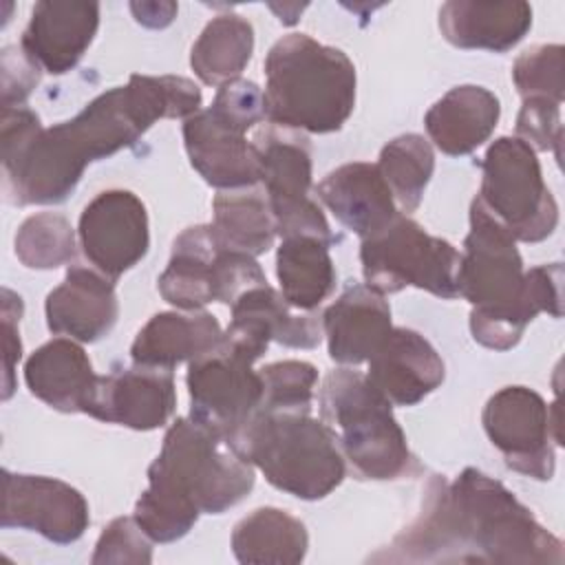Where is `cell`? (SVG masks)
Returning <instances> with one entry per match:
<instances>
[{
  "instance_id": "52a82bcc",
  "label": "cell",
  "mask_w": 565,
  "mask_h": 565,
  "mask_svg": "<svg viewBox=\"0 0 565 565\" xmlns=\"http://www.w3.org/2000/svg\"><path fill=\"white\" fill-rule=\"evenodd\" d=\"M320 419L327 424L358 479L391 481L415 466L393 404L373 388L364 373L331 371L320 386Z\"/></svg>"
},
{
  "instance_id": "603a6c76",
  "label": "cell",
  "mask_w": 565,
  "mask_h": 565,
  "mask_svg": "<svg viewBox=\"0 0 565 565\" xmlns=\"http://www.w3.org/2000/svg\"><path fill=\"white\" fill-rule=\"evenodd\" d=\"M97 377L88 353L73 338L49 340L24 364L31 395L60 413H86Z\"/></svg>"
},
{
  "instance_id": "5bb4252c",
  "label": "cell",
  "mask_w": 565,
  "mask_h": 565,
  "mask_svg": "<svg viewBox=\"0 0 565 565\" xmlns=\"http://www.w3.org/2000/svg\"><path fill=\"white\" fill-rule=\"evenodd\" d=\"M2 527L31 530L46 541L68 545L82 539L90 523L88 503L66 481L2 470Z\"/></svg>"
},
{
  "instance_id": "74e56055",
  "label": "cell",
  "mask_w": 565,
  "mask_h": 565,
  "mask_svg": "<svg viewBox=\"0 0 565 565\" xmlns=\"http://www.w3.org/2000/svg\"><path fill=\"white\" fill-rule=\"evenodd\" d=\"M207 108L218 119L238 128L241 132H247L249 128L267 119L265 90L256 82L241 77L223 84Z\"/></svg>"
},
{
  "instance_id": "2e32d148",
  "label": "cell",
  "mask_w": 565,
  "mask_h": 565,
  "mask_svg": "<svg viewBox=\"0 0 565 565\" xmlns=\"http://www.w3.org/2000/svg\"><path fill=\"white\" fill-rule=\"evenodd\" d=\"M174 406L172 369L132 364L97 377L86 415L132 430H154L168 424Z\"/></svg>"
},
{
  "instance_id": "83f0119b",
  "label": "cell",
  "mask_w": 565,
  "mask_h": 565,
  "mask_svg": "<svg viewBox=\"0 0 565 565\" xmlns=\"http://www.w3.org/2000/svg\"><path fill=\"white\" fill-rule=\"evenodd\" d=\"M307 547L305 523L280 508H256L232 530V552L245 565H296Z\"/></svg>"
},
{
  "instance_id": "f35d334b",
  "label": "cell",
  "mask_w": 565,
  "mask_h": 565,
  "mask_svg": "<svg viewBox=\"0 0 565 565\" xmlns=\"http://www.w3.org/2000/svg\"><path fill=\"white\" fill-rule=\"evenodd\" d=\"M258 285H267V278L254 256L241 252H216L214 300L232 307L247 289Z\"/></svg>"
},
{
  "instance_id": "e0dca14e",
  "label": "cell",
  "mask_w": 565,
  "mask_h": 565,
  "mask_svg": "<svg viewBox=\"0 0 565 565\" xmlns=\"http://www.w3.org/2000/svg\"><path fill=\"white\" fill-rule=\"evenodd\" d=\"M99 26V2L42 0L20 38L29 60L51 75L73 71L90 46Z\"/></svg>"
},
{
  "instance_id": "ac0fdd59",
  "label": "cell",
  "mask_w": 565,
  "mask_h": 565,
  "mask_svg": "<svg viewBox=\"0 0 565 565\" xmlns=\"http://www.w3.org/2000/svg\"><path fill=\"white\" fill-rule=\"evenodd\" d=\"M366 380L393 406H413L446 377L444 360L417 331L393 327L380 349L366 360Z\"/></svg>"
},
{
  "instance_id": "8992f818",
  "label": "cell",
  "mask_w": 565,
  "mask_h": 565,
  "mask_svg": "<svg viewBox=\"0 0 565 565\" xmlns=\"http://www.w3.org/2000/svg\"><path fill=\"white\" fill-rule=\"evenodd\" d=\"M230 446L274 488L305 501L331 494L347 475L335 437L309 413L256 411Z\"/></svg>"
},
{
  "instance_id": "f546056e",
  "label": "cell",
  "mask_w": 565,
  "mask_h": 565,
  "mask_svg": "<svg viewBox=\"0 0 565 565\" xmlns=\"http://www.w3.org/2000/svg\"><path fill=\"white\" fill-rule=\"evenodd\" d=\"M329 243L313 236L282 238L276 252V276L289 307L313 311L335 287Z\"/></svg>"
},
{
  "instance_id": "b9f144b4",
  "label": "cell",
  "mask_w": 565,
  "mask_h": 565,
  "mask_svg": "<svg viewBox=\"0 0 565 565\" xmlns=\"http://www.w3.org/2000/svg\"><path fill=\"white\" fill-rule=\"evenodd\" d=\"M130 11L135 20L150 29H163L174 20L177 4L174 2H132Z\"/></svg>"
},
{
  "instance_id": "1f68e13d",
  "label": "cell",
  "mask_w": 565,
  "mask_h": 565,
  "mask_svg": "<svg viewBox=\"0 0 565 565\" xmlns=\"http://www.w3.org/2000/svg\"><path fill=\"white\" fill-rule=\"evenodd\" d=\"M377 168L395 199L397 210L408 216L419 207L424 190L433 177L435 152L422 135L406 132L391 139L382 148Z\"/></svg>"
},
{
  "instance_id": "ba28073f",
  "label": "cell",
  "mask_w": 565,
  "mask_h": 565,
  "mask_svg": "<svg viewBox=\"0 0 565 565\" xmlns=\"http://www.w3.org/2000/svg\"><path fill=\"white\" fill-rule=\"evenodd\" d=\"M475 196L514 241L541 243L558 225V205L547 190L536 152L519 137H499L481 161Z\"/></svg>"
},
{
  "instance_id": "f1b7e54d",
  "label": "cell",
  "mask_w": 565,
  "mask_h": 565,
  "mask_svg": "<svg viewBox=\"0 0 565 565\" xmlns=\"http://www.w3.org/2000/svg\"><path fill=\"white\" fill-rule=\"evenodd\" d=\"M210 234L221 252L247 256L265 254L276 238V223L267 196L256 190H223L212 201Z\"/></svg>"
},
{
  "instance_id": "277c9868",
  "label": "cell",
  "mask_w": 565,
  "mask_h": 565,
  "mask_svg": "<svg viewBox=\"0 0 565 565\" xmlns=\"http://www.w3.org/2000/svg\"><path fill=\"white\" fill-rule=\"evenodd\" d=\"M457 294L472 305L470 333L492 351L519 344L525 327L545 311L563 316V265L523 269L516 241L477 201L457 267Z\"/></svg>"
},
{
  "instance_id": "60d3db41",
  "label": "cell",
  "mask_w": 565,
  "mask_h": 565,
  "mask_svg": "<svg viewBox=\"0 0 565 565\" xmlns=\"http://www.w3.org/2000/svg\"><path fill=\"white\" fill-rule=\"evenodd\" d=\"M22 316V298L11 289H2V331H4V393L9 399L13 393V369L22 358V344L18 333V322Z\"/></svg>"
},
{
  "instance_id": "d590c367",
  "label": "cell",
  "mask_w": 565,
  "mask_h": 565,
  "mask_svg": "<svg viewBox=\"0 0 565 565\" xmlns=\"http://www.w3.org/2000/svg\"><path fill=\"white\" fill-rule=\"evenodd\" d=\"M90 563L93 565H102V563L104 565L106 563L148 565L152 563V541L139 527L135 516H117L104 527Z\"/></svg>"
},
{
  "instance_id": "ab89813d",
  "label": "cell",
  "mask_w": 565,
  "mask_h": 565,
  "mask_svg": "<svg viewBox=\"0 0 565 565\" xmlns=\"http://www.w3.org/2000/svg\"><path fill=\"white\" fill-rule=\"evenodd\" d=\"M40 68L20 46L2 51V108L22 106L40 82Z\"/></svg>"
},
{
  "instance_id": "7c38bea8",
  "label": "cell",
  "mask_w": 565,
  "mask_h": 565,
  "mask_svg": "<svg viewBox=\"0 0 565 565\" xmlns=\"http://www.w3.org/2000/svg\"><path fill=\"white\" fill-rule=\"evenodd\" d=\"M481 422L488 439L503 455L510 470L536 481L554 477L552 428L561 441L558 419H552V406L536 391L527 386L497 391L486 402Z\"/></svg>"
},
{
  "instance_id": "484cf974",
  "label": "cell",
  "mask_w": 565,
  "mask_h": 565,
  "mask_svg": "<svg viewBox=\"0 0 565 565\" xmlns=\"http://www.w3.org/2000/svg\"><path fill=\"white\" fill-rule=\"evenodd\" d=\"M221 338V324L207 311H161L141 327L130 347V358L135 364L174 369L214 351Z\"/></svg>"
},
{
  "instance_id": "cb8c5ba5",
  "label": "cell",
  "mask_w": 565,
  "mask_h": 565,
  "mask_svg": "<svg viewBox=\"0 0 565 565\" xmlns=\"http://www.w3.org/2000/svg\"><path fill=\"white\" fill-rule=\"evenodd\" d=\"M530 26L527 2L450 0L439 9V31L457 49L505 53L525 38Z\"/></svg>"
},
{
  "instance_id": "8fae6325",
  "label": "cell",
  "mask_w": 565,
  "mask_h": 565,
  "mask_svg": "<svg viewBox=\"0 0 565 565\" xmlns=\"http://www.w3.org/2000/svg\"><path fill=\"white\" fill-rule=\"evenodd\" d=\"M252 360L218 347L188 366L190 419L210 428L227 444L256 415L263 397L260 373Z\"/></svg>"
},
{
  "instance_id": "44dd1931",
  "label": "cell",
  "mask_w": 565,
  "mask_h": 565,
  "mask_svg": "<svg viewBox=\"0 0 565 565\" xmlns=\"http://www.w3.org/2000/svg\"><path fill=\"white\" fill-rule=\"evenodd\" d=\"M316 194L331 214L362 241L380 234L399 216L377 163H344L318 183Z\"/></svg>"
},
{
  "instance_id": "8d00e7d4",
  "label": "cell",
  "mask_w": 565,
  "mask_h": 565,
  "mask_svg": "<svg viewBox=\"0 0 565 565\" xmlns=\"http://www.w3.org/2000/svg\"><path fill=\"white\" fill-rule=\"evenodd\" d=\"M516 137L523 139L534 152H554L556 161H561V104L541 97L523 99L516 115Z\"/></svg>"
},
{
  "instance_id": "4dcf8cb0",
  "label": "cell",
  "mask_w": 565,
  "mask_h": 565,
  "mask_svg": "<svg viewBox=\"0 0 565 565\" xmlns=\"http://www.w3.org/2000/svg\"><path fill=\"white\" fill-rule=\"evenodd\" d=\"M254 51V26L238 13L212 18L190 53L194 75L207 86H223L245 71Z\"/></svg>"
},
{
  "instance_id": "836d02e7",
  "label": "cell",
  "mask_w": 565,
  "mask_h": 565,
  "mask_svg": "<svg viewBox=\"0 0 565 565\" xmlns=\"http://www.w3.org/2000/svg\"><path fill=\"white\" fill-rule=\"evenodd\" d=\"M263 397L258 411L267 413H309L318 371L302 360H282L263 366Z\"/></svg>"
},
{
  "instance_id": "4fadbf2b",
  "label": "cell",
  "mask_w": 565,
  "mask_h": 565,
  "mask_svg": "<svg viewBox=\"0 0 565 565\" xmlns=\"http://www.w3.org/2000/svg\"><path fill=\"white\" fill-rule=\"evenodd\" d=\"M77 241L84 258L110 280L137 265L150 245L148 212L128 190H104L82 212Z\"/></svg>"
},
{
  "instance_id": "d4e9b609",
  "label": "cell",
  "mask_w": 565,
  "mask_h": 565,
  "mask_svg": "<svg viewBox=\"0 0 565 565\" xmlns=\"http://www.w3.org/2000/svg\"><path fill=\"white\" fill-rule=\"evenodd\" d=\"M501 115L499 97L477 84H461L437 99L424 126L430 141L448 157H461L477 150L497 128Z\"/></svg>"
},
{
  "instance_id": "e575fe53",
  "label": "cell",
  "mask_w": 565,
  "mask_h": 565,
  "mask_svg": "<svg viewBox=\"0 0 565 565\" xmlns=\"http://www.w3.org/2000/svg\"><path fill=\"white\" fill-rule=\"evenodd\" d=\"M565 49L561 44H536L523 51L512 64V79L521 95L563 104Z\"/></svg>"
},
{
  "instance_id": "6da1fadb",
  "label": "cell",
  "mask_w": 565,
  "mask_h": 565,
  "mask_svg": "<svg viewBox=\"0 0 565 565\" xmlns=\"http://www.w3.org/2000/svg\"><path fill=\"white\" fill-rule=\"evenodd\" d=\"M201 88L179 75L132 73L88 102L73 119L44 128L24 108H2V192L13 205H57L77 188L88 163L130 148L159 119L201 110Z\"/></svg>"
},
{
  "instance_id": "30bf717a",
  "label": "cell",
  "mask_w": 565,
  "mask_h": 565,
  "mask_svg": "<svg viewBox=\"0 0 565 565\" xmlns=\"http://www.w3.org/2000/svg\"><path fill=\"white\" fill-rule=\"evenodd\" d=\"M252 146L260 163V181L267 190L269 210L280 238L313 236L335 243L311 190V146L305 135L291 128L263 126L254 132Z\"/></svg>"
},
{
  "instance_id": "d6986e66",
  "label": "cell",
  "mask_w": 565,
  "mask_h": 565,
  "mask_svg": "<svg viewBox=\"0 0 565 565\" xmlns=\"http://www.w3.org/2000/svg\"><path fill=\"white\" fill-rule=\"evenodd\" d=\"M183 143L192 168L212 188L245 190L260 181V163L252 141L210 108L183 121Z\"/></svg>"
},
{
  "instance_id": "3957f363",
  "label": "cell",
  "mask_w": 565,
  "mask_h": 565,
  "mask_svg": "<svg viewBox=\"0 0 565 565\" xmlns=\"http://www.w3.org/2000/svg\"><path fill=\"white\" fill-rule=\"evenodd\" d=\"M254 481V466L225 439L179 417L148 468V488L132 516L152 543H174L194 527L199 514H221L241 503Z\"/></svg>"
},
{
  "instance_id": "ffe728a7",
  "label": "cell",
  "mask_w": 565,
  "mask_h": 565,
  "mask_svg": "<svg viewBox=\"0 0 565 565\" xmlns=\"http://www.w3.org/2000/svg\"><path fill=\"white\" fill-rule=\"evenodd\" d=\"M44 313L49 331L77 342H97L113 331L119 316L115 280L95 267L73 265L64 280L49 291Z\"/></svg>"
},
{
  "instance_id": "d6a6232c",
  "label": "cell",
  "mask_w": 565,
  "mask_h": 565,
  "mask_svg": "<svg viewBox=\"0 0 565 565\" xmlns=\"http://www.w3.org/2000/svg\"><path fill=\"white\" fill-rule=\"evenodd\" d=\"M75 254V230L57 212L29 216L15 234V256L29 269H55Z\"/></svg>"
},
{
  "instance_id": "5b68a950",
  "label": "cell",
  "mask_w": 565,
  "mask_h": 565,
  "mask_svg": "<svg viewBox=\"0 0 565 565\" xmlns=\"http://www.w3.org/2000/svg\"><path fill=\"white\" fill-rule=\"evenodd\" d=\"M265 104L274 126L327 135L355 106V66L344 51L307 33L280 38L265 57Z\"/></svg>"
},
{
  "instance_id": "7a4b0ae2",
  "label": "cell",
  "mask_w": 565,
  "mask_h": 565,
  "mask_svg": "<svg viewBox=\"0 0 565 565\" xmlns=\"http://www.w3.org/2000/svg\"><path fill=\"white\" fill-rule=\"evenodd\" d=\"M373 561L561 565L565 552L501 481L466 468L450 483L435 475L417 519Z\"/></svg>"
},
{
  "instance_id": "7402d4cb",
  "label": "cell",
  "mask_w": 565,
  "mask_h": 565,
  "mask_svg": "<svg viewBox=\"0 0 565 565\" xmlns=\"http://www.w3.org/2000/svg\"><path fill=\"white\" fill-rule=\"evenodd\" d=\"M391 307L369 285L347 287L322 313L329 358L344 366L366 362L391 333Z\"/></svg>"
},
{
  "instance_id": "9c48e42d",
  "label": "cell",
  "mask_w": 565,
  "mask_h": 565,
  "mask_svg": "<svg viewBox=\"0 0 565 565\" xmlns=\"http://www.w3.org/2000/svg\"><path fill=\"white\" fill-rule=\"evenodd\" d=\"M360 263L366 285L382 296L397 294L404 287H417L444 300L459 296V252L446 238L428 234L406 214L362 241Z\"/></svg>"
},
{
  "instance_id": "4316f807",
  "label": "cell",
  "mask_w": 565,
  "mask_h": 565,
  "mask_svg": "<svg viewBox=\"0 0 565 565\" xmlns=\"http://www.w3.org/2000/svg\"><path fill=\"white\" fill-rule=\"evenodd\" d=\"M216 245L210 225L185 227L172 243L168 267L159 276V294L183 311H196L214 302Z\"/></svg>"
},
{
  "instance_id": "9a60e30c",
  "label": "cell",
  "mask_w": 565,
  "mask_h": 565,
  "mask_svg": "<svg viewBox=\"0 0 565 565\" xmlns=\"http://www.w3.org/2000/svg\"><path fill=\"white\" fill-rule=\"evenodd\" d=\"M320 338L322 324L316 313H294L280 291L258 285L232 305V320L223 331L221 344L256 362L271 340L291 349H313Z\"/></svg>"
}]
</instances>
